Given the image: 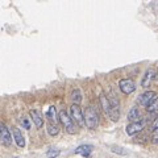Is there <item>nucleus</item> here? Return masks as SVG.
Returning a JSON list of instances; mask_svg holds the SVG:
<instances>
[{"label":"nucleus","instance_id":"obj_1","mask_svg":"<svg viewBox=\"0 0 158 158\" xmlns=\"http://www.w3.org/2000/svg\"><path fill=\"white\" fill-rule=\"evenodd\" d=\"M99 102H100V106L103 108V111H104L106 115L110 117V120L113 121V123H117L118 118H120V111L118 110H113L112 106H111V102L108 96L106 94H100V96H99Z\"/></svg>","mask_w":158,"mask_h":158},{"label":"nucleus","instance_id":"obj_2","mask_svg":"<svg viewBox=\"0 0 158 158\" xmlns=\"http://www.w3.org/2000/svg\"><path fill=\"white\" fill-rule=\"evenodd\" d=\"M58 120L69 135H77L78 133V125L71 118L70 113H67L66 111H59L58 112Z\"/></svg>","mask_w":158,"mask_h":158},{"label":"nucleus","instance_id":"obj_3","mask_svg":"<svg viewBox=\"0 0 158 158\" xmlns=\"http://www.w3.org/2000/svg\"><path fill=\"white\" fill-rule=\"evenodd\" d=\"M83 113H85V127L90 131L95 129L99 124V115L95 110V107L87 106L85 108V111H83Z\"/></svg>","mask_w":158,"mask_h":158},{"label":"nucleus","instance_id":"obj_4","mask_svg":"<svg viewBox=\"0 0 158 158\" xmlns=\"http://www.w3.org/2000/svg\"><path fill=\"white\" fill-rule=\"evenodd\" d=\"M70 116L74 121L77 123V125L79 127H85V113H83L82 108L79 107V104H71L70 106Z\"/></svg>","mask_w":158,"mask_h":158},{"label":"nucleus","instance_id":"obj_5","mask_svg":"<svg viewBox=\"0 0 158 158\" xmlns=\"http://www.w3.org/2000/svg\"><path fill=\"white\" fill-rule=\"evenodd\" d=\"M12 132L8 129V127L4 123L0 121V145L3 146H11L12 144Z\"/></svg>","mask_w":158,"mask_h":158},{"label":"nucleus","instance_id":"obj_6","mask_svg":"<svg viewBox=\"0 0 158 158\" xmlns=\"http://www.w3.org/2000/svg\"><path fill=\"white\" fill-rule=\"evenodd\" d=\"M118 88H120V91L123 94L131 95V94L135 92V90H136V83L133 82V79H131V78H124V79L118 81Z\"/></svg>","mask_w":158,"mask_h":158},{"label":"nucleus","instance_id":"obj_7","mask_svg":"<svg viewBox=\"0 0 158 158\" xmlns=\"http://www.w3.org/2000/svg\"><path fill=\"white\" fill-rule=\"evenodd\" d=\"M145 125H146V120L141 118V120H138V121L129 123V124L125 127V132H127V135H128V136H135L136 133L141 132L142 129H144Z\"/></svg>","mask_w":158,"mask_h":158},{"label":"nucleus","instance_id":"obj_8","mask_svg":"<svg viewBox=\"0 0 158 158\" xmlns=\"http://www.w3.org/2000/svg\"><path fill=\"white\" fill-rule=\"evenodd\" d=\"M157 96V94H156V91H152V90H148V91H145V92H141L140 95H138V98H137V103L140 106H144V107H146L149 103L153 100Z\"/></svg>","mask_w":158,"mask_h":158},{"label":"nucleus","instance_id":"obj_9","mask_svg":"<svg viewBox=\"0 0 158 158\" xmlns=\"http://www.w3.org/2000/svg\"><path fill=\"white\" fill-rule=\"evenodd\" d=\"M29 116H31L33 124L36 125L38 129L44 127V117H42L41 112H40L38 110H31V111H29Z\"/></svg>","mask_w":158,"mask_h":158},{"label":"nucleus","instance_id":"obj_10","mask_svg":"<svg viewBox=\"0 0 158 158\" xmlns=\"http://www.w3.org/2000/svg\"><path fill=\"white\" fill-rule=\"evenodd\" d=\"M154 75H156V70L153 67L150 69H148V70L145 71L144 74V77H142V81H141V86L146 88V87H149V85L152 83V81H154Z\"/></svg>","mask_w":158,"mask_h":158},{"label":"nucleus","instance_id":"obj_11","mask_svg":"<svg viewBox=\"0 0 158 158\" xmlns=\"http://www.w3.org/2000/svg\"><path fill=\"white\" fill-rule=\"evenodd\" d=\"M12 137L19 148H25V138L19 128H12Z\"/></svg>","mask_w":158,"mask_h":158},{"label":"nucleus","instance_id":"obj_12","mask_svg":"<svg viewBox=\"0 0 158 158\" xmlns=\"http://www.w3.org/2000/svg\"><path fill=\"white\" fill-rule=\"evenodd\" d=\"M92 149L94 148L91 145H88V144H83L81 146H78L77 149H75V154H79V156H83V157H90L91 156V153H92Z\"/></svg>","mask_w":158,"mask_h":158},{"label":"nucleus","instance_id":"obj_13","mask_svg":"<svg viewBox=\"0 0 158 158\" xmlns=\"http://www.w3.org/2000/svg\"><path fill=\"white\" fill-rule=\"evenodd\" d=\"M128 120H129L131 123L141 120V112L137 107H132L129 110V112H128Z\"/></svg>","mask_w":158,"mask_h":158},{"label":"nucleus","instance_id":"obj_14","mask_svg":"<svg viewBox=\"0 0 158 158\" xmlns=\"http://www.w3.org/2000/svg\"><path fill=\"white\" fill-rule=\"evenodd\" d=\"M46 117H48V121L49 123H56V124H58V113L56 111V107L54 106H50L49 107V110L46 112Z\"/></svg>","mask_w":158,"mask_h":158},{"label":"nucleus","instance_id":"obj_15","mask_svg":"<svg viewBox=\"0 0 158 158\" xmlns=\"http://www.w3.org/2000/svg\"><path fill=\"white\" fill-rule=\"evenodd\" d=\"M83 100V94L81 88H75V90L71 91V102L74 104H79Z\"/></svg>","mask_w":158,"mask_h":158},{"label":"nucleus","instance_id":"obj_16","mask_svg":"<svg viewBox=\"0 0 158 158\" xmlns=\"http://www.w3.org/2000/svg\"><path fill=\"white\" fill-rule=\"evenodd\" d=\"M46 129H48L49 136H53V137L57 136L58 133H59V127H58V124H56V123H49V121H48Z\"/></svg>","mask_w":158,"mask_h":158},{"label":"nucleus","instance_id":"obj_17","mask_svg":"<svg viewBox=\"0 0 158 158\" xmlns=\"http://www.w3.org/2000/svg\"><path fill=\"white\" fill-rule=\"evenodd\" d=\"M146 111L149 113H154L158 111V96H156L153 100L146 106Z\"/></svg>","mask_w":158,"mask_h":158},{"label":"nucleus","instance_id":"obj_18","mask_svg":"<svg viewBox=\"0 0 158 158\" xmlns=\"http://www.w3.org/2000/svg\"><path fill=\"white\" fill-rule=\"evenodd\" d=\"M111 150L115 153V154H118V156H128V154H129L128 149H125V148H123V146H118V145L111 146Z\"/></svg>","mask_w":158,"mask_h":158},{"label":"nucleus","instance_id":"obj_19","mask_svg":"<svg viewBox=\"0 0 158 158\" xmlns=\"http://www.w3.org/2000/svg\"><path fill=\"white\" fill-rule=\"evenodd\" d=\"M19 123H20V125H21L24 129H27V131H29V129H31V127H32L31 121H29V117H27V116H21V117H20Z\"/></svg>","mask_w":158,"mask_h":158},{"label":"nucleus","instance_id":"obj_20","mask_svg":"<svg viewBox=\"0 0 158 158\" xmlns=\"http://www.w3.org/2000/svg\"><path fill=\"white\" fill-rule=\"evenodd\" d=\"M59 154H61V150L57 149V148H50V149L46 152V156L49 158H57Z\"/></svg>","mask_w":158,"mask_h":158},{"label":"nucleus","instance_id":"obj_21","mask_svg":"<svg viewBox=\"0 0 158 158\" xmlns=\"http://www.w3.org/2000/svg\"><path fill=\"white\" fill-rule=\"evenodd\" d=\"M152 142H153V144H158V129L153 131V135H152Z\"/></svg>","mask_w":158,"mask_h":158},{"label":"nucleus","instance_id":"obj_22","mask_svg":"<svg viewBox=\"0 0 158 158\" xmlns=\"http://www.w3.org/2000/svg\"><path fill=\"white\" fill-rule=\"evenodd\" d=\"M150 129H152V131H156V129H158V117H156L154 120H153L152 125H150Z\"/></svg>","mask_w":158,"mask_h":158},{"label":"nucleus","instance_id":"obj_23","mask_svg":"<svg viewBox=\"0 0 158 158\" xmlns=\"http://www.w3.org/2000/svg\"><path fill=\"white\" fill-rule=\"evenodd\" d=\"M154 81L158 82V71H156V75H154Z\"/></svg>","mask_w":158,"mask_h":158}]
</instances>
